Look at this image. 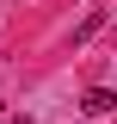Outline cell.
I'll list each match as a JSON object with an SVG mask.
<instances>
[{
	"label": "cell",
	"mask_w": 117,
	"mask_h": 124,
	"mask_svg": "<svg viewBox=\"0 0 117 124\" xmlns=\"http://www.w3.org/2000/svg\"><path fill=\"white\" fill-rule=\"evenodd\" d=\"M111 106H117V93H111V87H92L86 99H80V112H86V118H105Z\"/></svg>",
	"instance_id": "6da1fadb"
}]
</instances>
